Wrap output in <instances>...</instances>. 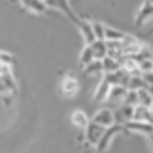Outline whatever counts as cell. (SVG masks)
I'll return each instance as SVG.
<instances>
[{"mask_svg": "<svg viewBox=\"0 0 153 153\" xmlns=\"http://www.w3.org/2000/svg\"><path fill=\"white\" fill-rule=\"evenodd\" d=\"M105 129H107V128H102V126L94 123V122L91 120L89 125H88L86 129H85V140H86L89 144L97 146V144L100 143V140H101V137Z\"/></svg>", "mask_w": 153, "mask_h": 153, "instance_id": "6da1fadb", "label": "cell"}, {"mask_svg": "<svg viewBox=\"0 0 153 153\" xmlns=\"http://www.w3.org/2000/svg\"><path fill=\"white\" fill-rule=\"evenodd\" d=\"M125 128L122 126V125H113V126H110V128H107L105 131H104V134H102L101 140H100V143L97 144V149L100 150V152H104L107 147H108V144L111 143V140H113V137L114 135H117V134H120L122 131H123Z\"/></svg>", "mask_w": 153, "mask_h": 153, "instance_id": "7a4b0ae2", "label": "cell"}, {"mask_svg": "<svg viewBox=\"0 0 153 153\" xmlns=\"http://www.w3.org/2000/svg\"><path fill=\"white\" fill-rule=\"evenodd\" d=\"M45 3H46V6H52V7H56V9H59V10H62L76 25H79V22L82 21V19H79L76 15H74V12L70 9V6H68V1L67 0H45Z\"/></svg>", "mask_w": 153, "mask_h": 153, "instance_id": "3957f363", "label": "cell"}, {"mask_svg": "<svg viewBox=\"0 0 153 153\" xmlns=\"http://www.w3.org/2000/svg\"><path fill=\"white\" fill-rule=\"evenodd\" d=\"M92 122L100 125L102 128H110L114 125V114L111 110L108 108H101L94 117H92Z\"/></svg>", "mask_w": 153, "mask_h": 153, "instance_id": "277c9868", "label": "cell"}, {"mask_svg": "<svg viewBox=\"0 0 153 153\" xmlns=\"http://www.w3.org/2000/svg\"><path fill=\"white\" fill-rule=\"evenodd\" d=\"M153 18V3L152 1H144L140 7V10L137 12L135 16V24L137 25H143L146 21Z\"/></svg>", "mask_w": 153, "mask_h": 153, "instance_id": "5b68a950", "label": "cell"}, {"mask_svg": "<svg viewBox=\"0 0 153 153\" xmlns=\"http://www.w3.org/2000/svg\"><path fill=\"white\" fill-rule=\"evenodd\" d=\"M125 129L128 131H135V132H141V134H146L147 137L153 132V125L149 122H137V120H131V122H126L123 125Z\"/></svg>", "mask_w": 153, "mask_h": 153, "instance_id": "8992f818", "label": "cell"}, {"mask_svg": "<svg viewBox=\"0 0 153 153\" xmlns=\"http://www.w3.org/2000/svg\"><path fill=\"white\" fill-rule=\"evenodd\" d=\"M79 91V82L74 79V77H65L62 80V85H61V92L65 95V97H73L76 95Z\"/></svg>", "mask_w": 153, "mask_h": 153, "instance_id": "52a82bcc", "label": "cell"}, {"mask_svg": "<svg viewBox=\"0 0 153 153\" xmlns=\"http://www.w3.org/2000/svg\"><path fill=\"white\" fill-rule=\"evenodd\" d=\"M77 27L80 28L82 36H83L86 45H92L97 40L95 39V34H94V30H92V22H89V21H80Z\"/></svg>", "mask_w": 153, "mask_h": 153, "instance_id": "ba28073f", "label": "cell"}, {"mask_svg": "<svg viewBox=\"0 0 153 153\" xmlns=\"http://www.w3.org/2000/svg\"><path fill=\"white\" fill-rule=\"evenodd\" d=\"M132 120H137V122H149L153 125V114L152 110L144 107V105H137L135 110H134V119Z\"/></svg>", "mask_w": 153, "mask_h": 153, "instance_id": "9c48e42d", "label": "cell"}, {"mask_svg": "<svg viewBox=\"0 0 153 153\" xmlns=\"http://www.w3.org/2000/svg\"><path fill=\"white\" fill-rule=\"evenodd\" d=\"M71 123L74 125V126H77V128H80L82 131H85L86 129V126L89 125V119H88V116H86V113L85 111H82V110H74L73 113H71Z\"/></svg>", "mask_w": 153, "mask_h": 153, "instance_id": "30bf717a", "label": "cell"}, {"mask_svg": "<svg viewBox=\"0 0 153 153\" xmlns=\"http://www.w3.org/2000/svg\"><path fill=\"white\" fill-rule=\"evenodd\" d=\"M22 6L34 13H45L46 12V3L45 0H21Z\"/></svg>", "mask_w": 153, "mask_h": 153, "instance_id": "8fae6325", "label": "cell"}, {"mask_svg": "<svg viewBox=\"0 0 153 153\" xmlns=\"http://www.w3.org/2000/svg\"><path fill=\"white\" fill-rule=\"evenodd\" d=\"M128 89L125 86H120V85H116V86H111L110 91H108V95H107V100L111 102H116V101H123L125 100V95H126Z\"/></svg>", "mask_w": 153, "mask_h": 153, "instance_id": "7c38bea8", "label": "cell"}, {"mask_svg": "<svg viewBox=\"0 0 153 153\" xmlns=\"http://www.w3.org/2000/svg\"><path fill=\"white\" fill-rule=\"evenodd\" d=\"M92 53H94V58L97 61H102L105 56H107V45H105V40H95L92 45H89Z\"/></svg>", "mask_w": 153, "mask_h": 153, "instance_id": "4fadbf2b", "label": "cell"}, {"mask_svg": "<svg viewBox=\"0 0 153 153\" xmlns=\"http://www.w3.org/2000/svg\"><path fill=\"white\" fill-rule=\"evenodd\" d=\"M125 37H126L125 33H122L119 30H114L111 27H105V36H104L105 42H122Z\"/></svg>", "mask_w": 153, "mask_h": 153, "instance_id": "5bb4252c", "label": "cell"}, {"mask_svg": "<svg viewBox=\"0 0 153 153\" xmlns=\"http://www.w3.org/2000/svg\"><path fill=\"white\" fill-rule=\"evenodd\" d=\"M101 62H102V71L104 73H114V71L120 70V62L117 59H114V58L105 56Z\"/></svg>", "mask_w": 153, "mask_h": 153, "instance_id": "9a60e30c", "label": "cell"}, {"mask_svg": "<svg viewBox=\"0 0 153 153\" xmlns=\"http://www.w3.org/2000/svg\"><path fill=\"white\" fill-rule=\"evenodd\" d=\"M126 88H128V91H140V89H147V85L144 83V80L140 74V76H131Z\"/></svg>", "mask_w": 153, "mask_h": 153, "instance_id": "2e32d148", "label": "cell"}, {"mask_svg": "<svg viewBox=\"0 0 153 153\" xmlns=\"http://www.w3.org/2000/svg\"><path fill=\"white\" fill-rule=\"evenodd\" d=\"M110 85L102 79V82L100 83V86H98V89H97V92H95V95H94V100L95 101H102V100H107V95H108V91H110Z\"/></svg>", "mask_w": 153, "mask_h": 153, "instance_id": "e0dca14e", "label": "cell"}, {"mask_svg": "<svg viewBox=\"0 0 153 153\" xmlns=\"http://www.w3.org/2000/svg\"><path fill=\"white\" fill-rule=\"evenodd\" d=\"M137 94H138V102H140V105H144L147 108H152L153 97L149 94L147 89H140V91H137Z\"/></svg>", "mask_w": 153, "mask_h": 153, "instance_id": "ac0fdd59", "label": "cell"}, {"mask_svg": "<svg viewBox=\"0 0 153 153\" xmlns=\"http://www.w3.org/2000/svg\"><path fill=\"white\" fill-rule=\"evenodd\" d=\"M94 59H95V58H94V53H92L91 46H89V45H86V46L83 48L82 53H80V64H82L83 67H86V65H88V64H91Z\"/></svg>", "mask_w": 153, "mask_h": 153, "instance_id": "d6986e66", "label": "cell"}, {"mask_svg": "<svg viewBox=\"0 0 153 153\" xmlns=\"http://www.w3.org/2000/svg\"><path fill=\"white\" fill-rule=\"evenodd\" d=\"M83 71H85L86 74H97V73L102 71V62L94 59L91 64H88L86 67H83Z\"/></svg>", "mask_w": 153, "mask_h": 153, "instance_id": "ffe728a7", "label": "cell"}, {"mask_svg": "<svg viewBox=\"0 0 153 153\" xmlns=\"http://www.w3.org/2000/svg\"><path fill=\"white\" fill-rule=\"evenodd\" d=\"M137 62H141V61H144V59H153V52L147 48V46H141V49L140 52L137 53V55H134L132 56Z\"/></svg>", "mask_w": 153, "mask_h": 153, "instance_id": "44dd1931", "label": "cell"}, {"mask_svg": "<svg viewBox=\"0 0 153 153\" xmlns=\"http://www.w3.org/2000/svg\"><path fill=\"white\" fill-rule=\"evenodd\" d=\"M123 104H126V105H131V107H137V105H140V102H138V94H137V91H128V92H126V95H125Z\"/></svg>", "mask_w": 153, "mask_h": 153, "instance_id": "7402d4cb", "label": "cell"}, {"mask_svg": "<svg viewBox=\"0 0 153 153\" xmlns=\"http://www.w3.org/2000/svg\"><path fill=\"white\" fill-rule=\"evenodd\" d=\"M92 30H94V34H95V39L97 40H104L105 25L102 22H92Z\"/></svg>", "mask_w": 153, "mask_h": 153, "instance_id": "603a6c76", "label": "cell"}, {"mask_svg": "<svg viewBox=\"0 0 153 153\" xmlns=\"http://www.w3.org/2000/svg\"><path fill=\"white\" fill-rule=\"evenodd\" d=\"M1 80H3L4 86L7 88V91H9L10 94L16 91V83H15V80H13L12 74H4V76H1Z\"/></svg>", "mask_w": 153, "mask_h": 153, "instance_id": "cb8c5ba5", "label": "cell"}, {"mask_svg": "<svg viewBox=\"0 0 153 153\" xmlns=\"http://www.w3.org/2000/svg\"><path fill=\"white\" fill-rule=\"evenodd\" d=\"M138 70L141 71V74L153 71V59H144V61L138 62Z\"/></svg>", "mask_w": 153, "mask_h": 153, "instance_id": "d4e9b609", "label": "cell"}, {"mask_svg": "<svg viewBox=\"0 0 153 153\" xmlns=\"http://www.w3.org/2000/svg\"><path fill=\"white\" fill-rule=\"evenodd\" d=\"M0 61H1V64H4V65H9V67H12L13 65V56L10 55V53H7V52H0Z\"/></svg>", "mask_w": 153, "mask_h": 153, "instance_id": "484cf974", "label": "cell"}, {"mask_svg": "<svg viewBox=\"0 0 153 153\" xmlns=\"http://www.w3.org/2000/svg\"><path fill=\"white\" fill-rule=\"evenodd\" d=\"M141 77H143V80H144V83H146L147 86H152L153 85V71L143 73V74H141Z\"/></svg>", "mask_w": 153, "mask_h": 153, "instance_id": "4316f807", "label": "cell"}, {"mask_svg": "<svg viewBox=\"0 0 153 153\" xmlns=\"http://www.w3.org/2000/svg\"><path fill=\"white\" fill-rule=\"evenodd\" d=\"M3 100H4V104L6 105H10L12 104V97H10V94H7V95H4V97H1Z\"/></svg>", "mask_w": 153, "mask_h": 153, "instance_id": "83f0119b", "label": "cell"}, {"mask_svg": "<svg viewBox=\"0 0 153 153\" xmlns=\"http://www.w3.org/2000/svg\"><path fill=\"white\" fill-rule=\"evenodd\" d=\"M149 143H150V147H152V150H153V132L149 135Z\"/></svg>", "mask_w": 153, "mask_h": 153, "instance_id": "f1b7e54d", "label": "cell"}, {"mask_svg": "<svg viewBox=\"0 0 153 153\" xmlns=\"http://www.w3.org/2000/svg\"><path fill=\"white\" fill-rule=\"evenodd\" d=\"M147 91H149V94L153 97V85H152V86H147Z\"/></svg>", "mask_w": 153, "mask_h": 153, "instance_id": "f546056e", "label": "cell"}, {"mask_svg": "<svg viewBox=\"0 0 153 153\" xmlns=\"http://www.w3.org/2000/svg\"><path fill=\"white\" fill-rule=\"evenodd\" d=\"M3 65H4V64H1V61H0V68H1V67H3Z\"/></svg>", "mask_w": 153, "mask_h": 153, "instance_id": "4dcf8cb0", "label": "cell"}, {"mask_svg": "<svg viewBox=\"0 0 153 153\" xmlns=\"http://www.w3.org/2000/svg\"><path fill=\"white\" fill-rule=\"evenodd\" d=\"M150 110H152V114H153V108H150Z\"/></svg>", "mask_w": 153, "mask_h": 153, "instance_id": "1f68e13d", "label": "cell"}]
</instances>
